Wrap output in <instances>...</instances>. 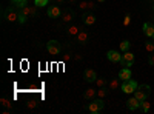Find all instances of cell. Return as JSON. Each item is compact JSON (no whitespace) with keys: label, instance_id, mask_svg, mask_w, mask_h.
<instances>
[{"label":"cell","instance_id":"obj_13","mask_svg":"<svg viewBox=\"0 0 154 114\" xmlns=\"http://www.w3.org/2000/svg\"><path fill=\"white\" fill-rule=\"evenodd\" d=\"M119 79L122 82H126V80H130L131 79V69L130 68H123L119 71Z\"/></svg>","mask_w":154,"mask_h":114},{"label":"cell","instance_id":"obj_29","mask_svg":"<svg viewBox=\"0 0 154 114\" xmlns=\"http://www.w3.org/2000/svg\"><path fill=\"white\" fill-rule=\"evenodd\" d=\"M48 2H49V0H34V5H37L38 8H42V6L48 5Z\"/></svg>","mask_w":154,"mask_h":114},{"label":"cell","instance_id":"obj_25","mask_svg":"<svg viewBox=\"0 0 154 114\" xmlns=\"http://www.w3.org/2000/svg\"><path fill=\"white\" fill-rule=\"evenodd\" d=\"M145 49H146L148 53H154V40L145 42Z\"/></svg>","mask_w":154,"mask_h":114},{"label":"cell","instance_id":"obj_28","mask_svg":"<svg viewBox=\"0 0 154 114\" xmlns=\"http://www.w3.org/2000/svg\"><path fill=\"white\" fill-rule=\"evenodd\" d=\"M128 48H130V42H128V40H122L120 42V51H128Z\"/></svg>","mask_w":154,"mask_h":114},{"label":"cell","instance_id":"obj_2","mask_svg":"<svg viewBox=\"0 0 154 114\" xmlns=\"http://www.w3.org/2000/svg\"><path fill=\"white\" fill-rule=\"evenodd\" d=\"M103 106H105V102H103V99H93L91 100V103L88 105V111L89 112H93V114H97V112H100L102 109H103Z\"/></svg>","mask_w":154,"mask_h":114},{"label":"cell","instance_id":"obj_11","mask_svg":"<svg viewBox=\"0 0 154 114\" xmlns=\"http://www.w3.org/2000/svg\"><path fill=\"white\" fill-rule=\"evenodd\" d=\"M96 79H97V72L91 68H86L85 69V80L91 83V82H96Z\"/></svg>","mask_w":154,"mask_h":114},{"label":"cell","instance_id":"obj_21","mask_svg":"<svg viewBox=\"0 0 154 114\" xmlns=\"http://www.w3.org/2000/svg\"><path fill=\"white\" fill-rule=\"evenodd\" d=\"M11 3H12V6H16L17 9H20V8L28 5V0H11Z\"/></svg>","mask_w":154,"mask_h":114},{"label":"cell","instance_id":"obj_9","mask_svg":"<svg viewBox=\"0 0 154 114\" xmlns=\"http://www.w3.org/2000/svg\"><path fill=\"white\" fill-rule=\"evenodd\" d=\"M62 12H63V11H62L59 6L53 5V6H49V8H48V17H51V19H57V17L62 16Z\"/></svg>","mask_w":154,"mask_h":114},{"label":"cell","instance_id":"obj_26","mask_svg":"<svg viewBox=\"0 0 154 114\" xmlns=\"http://www.w3.org/2000/svg\"><path fill=\"white\" fill-rule=\"evenodd\" d=\"M131 14H130V12H126V14H125V19H123V26L126 28V26H130V23H131Z\"/></svg>","mask_w":154,"mask_h":114},{"label":"cell","instance_id":"obj_33","mask_svg":"<svg viewBox=\"0 0 154 114\" xmlns=\"http://www.w3.org/2000/svg\"><path fill=\"white\" fill-rule=\"evenodd\" d=\"M54 2H56V3H63L65 0H54Z\"/></svg>","mask_w":154,"mask_h":114},{"label":"cell","instance_id":"obj_18","mask_svg":"<svg viewBox=\"0 0 154 114\" xmlns=\"http://www.w3.org/2000/svg\"><path fill=\"white\" fill-rule=\"evenodd\" d=\"M83 23L85 25H94L96 23V16L94 14H85L83 16Z\"/></svg>","mask_w":154,"mask_h":114},{"label":"cell","instance_id":"obj_24","mask_svg":"<svg viewBox=\"0 0 154 114\" xmlns=\"http://www.w3.org/2000/svg\"><path fill=\"white\" fill-rule=\"evenodd\" d=\"M108 90H109V88H106V86H103V88H99V90H97V97H100V99L106 97V94H108Z\"/></svg>","mask_w":154,"mask_h":114},{"label":"cell","instance_id":"obj_34","mask_svg":"<svg viewBox=\"0 0 154 114\" xmlns=\"http://www.w3.org/2000/svg\"><path fill=\"white\" fill-rule=\"evenodd\" d=\"M97 2H99V3H102V2H105V0H97Z\"/></svg>","mask_w":154,"mask_h":114},{"label":"cell","instance_id":"obj_14","mask_svg":"<svg viewBox=\"0 0 154 114\" xmlns=\"http://www.w3.org/2000/svg\"><path fill=\"white\" fill-rule=\"evenodd\" d=\"M106 57H108V60H111L112 63H117V62L122 60V56H120L119 51H108Z\"/></svg>","mask_w":154,"mask_h":114},{"label":"cell","instance_id":"obj_5","mask_svg":"<svg viewBox=\"0 0 154 114\" xmlns=\"http://www.w3.org/2000/svg\"><path fill=\"white\" fill-rule=\"evenodd\" d=\"M60 43L57 42V40H49L48 43H46V49H48V53L51 54V56H59L60 54Z\"/></svg>","mask_w":154,"mask_h":114},{"label":"cell","instance_id":"obj_1","mask_svg":"<svg viewBox=\"0 0 154 114\" xmlns=\"http://www.w3.org/2000/svg\"><path fill=\"white\" fill-rule=\"evenodd\" d=\"M149 94H151V88H149V85H139L137 86V90L134 91V96L142 102V100H146L148 97H149Z\"/></svg>","mask_w":154,"mask_h":114},{"label":"cell","instance_id":"obj_8","mask_svg":"<svg viewBox=\"0 0 154 114\" xmlns=\"http://www.w3.org/2000/svg\"><path fill=\"white\" fill-rule=\"evenodd\" d=\"M62 22L63 23H69V22H72L74 20V17H75V12L74 11H71V9H65L62 12Z\"/></svg>","mask_w":154,"mask_h":114},{"label":"cell","instance_id":"obj_27","mask_svg":"<svg viewBox=\"0 0 154 114\" xmlns=\"http://www.w3.org/2000/svg\"><path fill=\"white\" fill-rule=\"evenodd\" d=\"M37 105H38V102H37V100L31 99L29 102L26 103V108H28V109H34V108H37Z\"/></svg>","mask_w":154,"mask_h":114},{"label":"cell","instance_id":"obj_17","mask_svg":"<svg viewBox=\"0 0 154 114\" xmlns=\"http://www.w3.org/2000/svg\"><path fill=\"white\" fill-rule=\"evenodd\" d=\"M82 29H80V26L79 25H69V28H68V35H72V37H75L77 34H79Z\"/></svg>","mask_w":154,"mask_h":114},{"label":"cell","instance_id":"obj_19","mask_svg":"<svg viewBox=\"0 0 154 114\" xmlns=\"http://www.w3.org/2000/svg\"><path fill=\"white\" fill-rule=\"evenodd\" d=\"M79 8H80V9H93V8H96V5H94L93 2H88V0H82L80 5H79Z\"/></svg>","mask_w":154,"mask_h":114},{"label":"cell","instance_id":"obj_22","mask_svg":"<svg viewBox=\"0 0 154 114\" xmlns=\"http://www.w3.org/2000/svg\"><path fill=\"white\" fill-rule=\"evenodd\" d=\"M142 112H148L149 109H151V103L148 102V100H142V102H140V108H139Z\"/></svg>","mask_w":154,"mask_h":114},{"label":"cell","instance_id":"obj_4","mask_svg":"<svg viewBox=\"0 0 154 114\" xmlns=\"http://www.w3.org/2000/svg\"><path fill=\"white\" fill-rule=\"evenodd\" d=\"M137 82H134V80H126V82H123L122 83V91L125 93V94H134V91L137 90Z\"/></svg>","mask_w":154,"mask_h":114},{"label":"cell","instance_id":"obj_16","mask_svg":"<svg viewBox=\"0 0 154 114\" xmlns=\"http://www.w3.org/2000/svg\"><path fill=\"white\" fill-rule=\"evenodd\" d=\"M120 79H112V80H109L108 82V88H109V91H117L119 88H122L120 86Z\"/></svg>","mask_w":154,"mask_h":114},{"label":"cell","instance_id":"obj_20","mask_svg":"<svg viewBox=\"0 0 154 114\" xmlns=\"http://www.w3.org/2000/svg\"><path fill=\"white\" fill-rule=\"evenodd\" d=\"M0 103H2L6 109H11V111H12V100H11V99H8V97H2V99H0Z\"/></svg>","mask_w":154,"mask_h":114},{"label":"cell","instance_id":"obj_32","mask_svg":"<svg viewBox=\"0 0 154 114\" xmlns=\"http://www.w3.org/2000/svg\"><path fill=\"white\" fill-rule=\"evenodd\" d=\"M68 2H69V5H74V3L77 2V0H68Z\"/></svg>","mask_w":154,"mask_h":114},{"label":"cell","instance_id":"obj_23","mask_svg":"<svg viewBox=\"0 0 154 114\" xmlns=\"http://www.w3.org/2000/svg\"><path fill=\"white\" fill-rule=\"evenodd\" d=\"M96 86H97V88L108 86V80H106V79H103V77H97V79H96Z\"/></svg>","mask_w":154,"mask_h":114},{"label":"cell","instance_id":"obj_30","mask_svg":"<svg viewBox=\"0 0 154 114\" xmlns=\"http://www.w3.org/2000/svg\"><path fill=\"white\" fill-rule=\"evenodd\" d=\"M62 59H63V62H69V60H71V54H69V53H68V54H63Z\"/></svg>","mask_w":154,"mask_h":114},{"label":"cell","instance_id":"obj_15","mask_svg":"<svg viewBox=\"0 0 154 114\" xmlns=\"http://www.w3.org/2000/svg\"><path fill=\"white\" fill-rule=\"evenodd\" d=\"M96 96H97V91L94 90V88H88V90H85V93H83L85 100H93V99H96Z\"/></svg>","mask_w":154,"mask_h":114},{"label":"cell","instance_id":"obj_31","mask_svg":"<svg viewBox=\"0 0 154 114\" xmlns=\"http://www.w3.org/2000/svg\"><path fill=\"white\" fill-rule=\"evenodd\" d=\"M148 63H149V65H151V66L154 65V53H152V54L149 56V59H148Z\"/></svg>","mask_w":154,"mask_h":114},{"label":"cell","instance_id":"obj_3","mask_svg":"<svg viewBox=\"0 0 154 114\" xmlns=\"http://www.w3.org/2000/svg\"><path fill=\"white\" fill-rule=\"evenodd\" d=\"M3 17H5V20H8L9 23L19 22V11H17V8H16V6L6 8L5 12H3Z\"/></svg>","mask_w":154,"mask_h":114},{"label":"cell","instance_id":"obj_7","mask_svg":"<svg viewBox=\"0 0 154 114\" xmlns=\"http://www.w3.org/2000/svg\"><path fill=\"white\" fill-rule=\"evenodd\" d=\"M126 108H128V109H131V111L139 109V108H140V100L133 94V97H130V99L126 100Z\"/></svg>","mask_w":154,"mask_h":114},{"label":"cell","instance_id":"obj_6","mask_svg":"<svg viewBox=\"0 0 154 114\" xmlns=\"http://www.w3.org/2000/svg\"><path fill=\"white\" fill-rule=\"evenodd\" d=\"M133 62H134V54H133L131 51H125V53L122 54V60H120V63H122L125 68L133 66Z\"/></svg>","mask_w":154,"mask_h":114},{"label":"cell","instance_id":"obj_35","mask_svg":"<svg viewBox=\"0 0 154 114\" xmlns=\"http://www.w3.org/2000/svg\"><path fill=\"white\" fill-rule=\"evenodd\" d=\"M152 9H154V6H152Z\"/></svg>","mask_w":154,"mask_h":114},{"label":"cell","instance_id":"obj_12","mask_svg":"<svg viewBox=\"0 0 154 114\" xmlns=\"http://www.w3.org/2000/svg\"><path fill=\"white\" fill-rule=\"evenodd\" d=\"M143 34L149 39H154V25L152 23H143Z\"/></svg>","mask_w":154,"mask_h":114},{"label":"cell","instance_id":"obj_10","mask_svg":"<svg viewBox=\"0 0 154 114\" xmlns=\"http://www.w3.org/2000/svg\"><path fill=\"white\" fill-rule=\"evenodd\" d=\"M88 40H89V34H88L86 31H80L79 34L75 35V42H77V43H80V45L88 43Z\"/></svg>","mask_w":154,"mask_h":114}]
</instances>
